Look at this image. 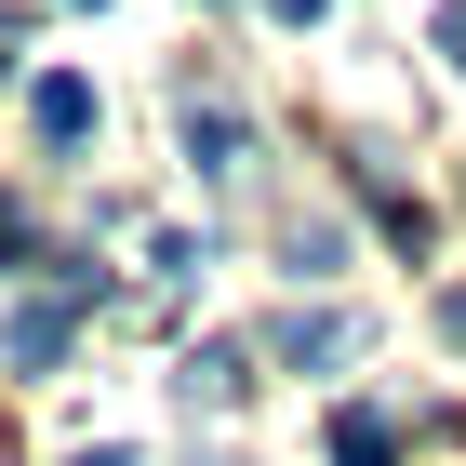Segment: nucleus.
<instances>
[{
  "instance_id": "f257e3e1",
  "label": "nucleus",
  "mask_w": 466,
  "mask_h": 466,
  "mask_svg": "<svg viewBox=\"0 0 466 466\" xmlns=\"http://www.w3.org/2000/svg\"><path fill=\"white\" fill-rule=\"evenodd\" d=\"M94 293H107V267H94V253H54V293H27V307L0 320V360H14V373H54V360L80 347V307H94Z\"/></svg>"
},
{
  "instance_id": "f03ea898",
  "label": "nucleus",
  "mask_w": 466,
  "mask_h": 466,
  "mask_svg": "<svg viewBox=\"0 0 466 466\" xmlns=\"http://www.w3.org/2000/svg\"><path fill=\"white\" fill-rule=\"evenodd\" d=\"M240 147H253V120L227 107V94H187V160H200V174H240Z\"/></svg>"
},
{
  "instance_id": "7ed1b4c3",
  "label": "nucleus",
  "mask_w": 466,
  "mask_h": 466,
  "mask_svg": "<svg viewBox=\"0 0 466 466\" xmlns=\"http://www.w3.org/2000/svg\"><path fill=\"white\" fill-rule=\"evenodd\" d=\"M267 347H280L293 373H320V360H347V320H333V307H293V320L267 333Z\"/></svg>"
},
{
  "instance_id": "20e7f679",
  "label": "nucleus",
  "mask_w": 466,
  "mask_h": 466,
  "mask_svg": "<svg viewBox=\"0 0 466 466\" xmlns=\"http://www.w3.org/2000/svg\"><path fill=\"white\" fill-rule=\"evenodd\" d=\"M240 373H253V347H200V360H187V413H214V400H240Z\"/></svg>"
},
{
  "instance_id": "39448f33",
  "label": "nucleus",
  "mask_w": 466,
  "mask_h": 466,
  "mask_svg": "<svg viewBox=\"0 0 466 466\" xmlns=\"http://www.w3.org/2000/svg\"><path fill=\"white\" fill-rule=\"evenodd\" d=\"M333 466H400V427L387 413H333Z\"/></svg>"
},
{
  "instance_id": "423d86ee",
  "label": "nucleus",
  "mask_w": 466,
  "mask_h": 466,
  "mask_svg": "<svg viewBox=\"0 0 466 466\" xmlns=\"http://www.w3.org/2000/svg\"><path fill=\"white\" fill-rule=\"evenodd\" d=\"M27 107H40V134H54V147H80V134H94V94H80V80H40Z\"/></svg>"
},
{
  "instance_id": "0eeeda50",
  "label": "nucleus",
  "mask_w": 466,
  "mask_h": 466,
  "mask_svg": "<svg viewBox=\"0 0 466 466\" xmlns=\"http://www.w3.org/2000/svg\"><path fill=\"white\" fill-rule=\"evenodd\" d=\"M440 67L466 80V0H440Z\"/></svg>"
},
{
  "instance_id": "6e6552de",
  "label": "nucleus",
  "mask_w": 466,
  "mask_h": 466,
  "mask_svg": "<svg viewBox=\"0 0 466 466\" xmlns=\"http://www.w3.org/2000/svg\"><path fill=\"white\" fill-rule=\"evenodd\" d=\"M267 14H280V27H320V14H333V0H267Z\"/></svg>"
},
{
  "instance_id": "1a4fd4ad",
  "label": "nucleus",
  "mask_w": 466,
  "mask_h": 466,
  "mask_svg": "<svg viewBox=\"0 0 466 466\" xmlns=\"http://www.w3.org/2000/svg\"><path fill=\"white\" fill-rule=\"evenodd\" d=\"M80 466H134V453H80Z\"/></svg>"
},
{
  "instance_id": "9d476101",
  "label": "nucleus",
  "mask_w": 466,
  "mask_h": 466,
  "mask_svg": "<svg viewBox=\"0 0 466 466\" xmlns=\"http://www.w3.org/2000/svg\"><path fill=\"white\" fill-rule=\"evenodd\" d=\"M80 14H94V0H80Z\"/></svg>"
}]
</instances>
